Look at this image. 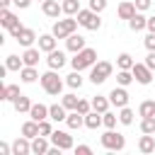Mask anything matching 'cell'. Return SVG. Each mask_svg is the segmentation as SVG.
<instances>
[{
	"mask_svg": "<svg viewBox=\"0 0 155 155\" xmlns=\"http://www.w3.org/2000/svg\"><path fill=\"white\" fill-rule=\"evenodd\" d=\"M48 138H51V143H53V145H58L61 150H70V148H75L73 136H70V133H65V131H53Z\"/></svg>",
	"mask_w": 155,
	"mask_h": 155,
	"instance_id": "obj_9",
	"label": "cell"
},
{
	"mask_svg": "<svg viewBox=\"0 0 155 155\" xmlns=\"http://www.w3.org/2000/svg\"><path fill=\"white\" fill-rule=\"evenodd\" d=\"M138 114H140V116H155V102H153V99H145V102H140V107H138Z\"/></svg>",
	"mask_w": 155,
	"mask_h": 155,
	"instance_id": "obj_36",
	"label": "cell"
},
{
	"mask_svg": "<svg viewBox=\"0 0 155 155\" xmlns=\"http://www.w3.org/2000/svg\"><path fill=\"white\" fill-rule=\"evenodd\" d=\"M41 10H44V15H46V17L58 19V15L63 12V5H61L58 0H44V2H41Z\"/></svg>",
	"mask_w": 155,
	"mask_h": 155,
	"instance_id": "obj_14",
	"label": "cell"
},
{
	"mask_svg": "<svg viewBox=\"0 0 155 155\" xmlns=\"http://www.w3.org/2000/svg\"><path fill=\"white\" fill-rule=\"evenodd\" d=\"M133 80H136V78H133V73H131V70H119V73H116V82H119V85H124V87H128Z\"/></svg>",
	"mask_w": 155,
	"mask_h": 155,
	"instance_id": "obj_37",
	"label": "cell"
},
{
	"mask_svg": "<svg viewBox=\"0 0 155 155\" xmlns=\"http://www.w3.org/2000/svg\"><path fill=\"white\" fill-rule=\"evenodd\" d=\"M10 2L12 0H0V7H10Z\"/></svg>",
	"mask_w": 155,
	"mask_h": 155,
	"instance_id": "obj_51",
	"label": "cell"
},
{
	"mask_svg": "<svg viewBox=\"0 0 155 155\" xmlns=\"http://www.w3.org/2000/svg\"><path fill=\"white\" fill-rule=\"evenodd\" d=\"M29 153H31V138L19 136V138L12 143V155H29Z\"/></svg>",
	"mask_w": 155,
	"mask_h": 155,
	"instance_id": "obj_13",
	"label": "cell"
},
{
	"mask_svg": "<svg viewBox=\"0 0 155 155\" xmlns=\"http://www.w3.org/2000/svg\"><path fill=\"white\" fill-rule=\"evenodd\" d=\"M65 124H68V128H80V126H85V114H80L78 109H73V111L68 114Z\"/></svg>",
	"mask_w": 155,
	"mask_h": 155,
	"instance_id": "obj_26",
	"label": "cell"
},
{
	"mask_svg": "<svg viewBox=\"0 0 155 155\" xmlns=\"http://www.w3.org/2000/svg\"><path fill=\"white\" fill-rule=\"evenodd\" d=\"M78 102H80V97H75L73 92H70V94H63V97H61V104H63V107H65L68 111L78 109Z\"/></svg>",
	"mask_w": 155,
	"mask_h": 155,
	"instance_id": "obj_35",
	"label": "cell"
},
{
	"mask_svg": "<svg viewBox=\"0 0 155 155\" xmlns=\"http://www.w3.org/2000/svg\"><path fill=\"white\" fill-rule=\"evenodd\" d=\"M10 34H12V39H15L19 46H24V48H29L34 41H39V39H36V34H34V29H29V27H22V24H19V27H15Z\"/></svg>",
	"mask_w": 155,
	"mask_h": 155,
	"instance_id": "obj_7",
	"label": "cell"
},
{
	"mask_svg": "<svg viewBox=\"0 0 155 155\" xmlns=\"http://www.w3.org/2000/svg\"><path fill=\"white\" fill-rule=\"evenodd\" d=\"M111 73H114V65H111L109 61H97V63L90 68V80H92L94 85H102Z\"/></svg>",
	"mask_w": 155,
	"mask_h": 155,
	"instance_id": "obj_4",
	"label": "cell"
},
{
	"mask_svg": "<svg viewBox=\"0 0 155 155\" xmlns=\"http://www.w3.org/2000/svg\"><path fill=\"white\" fill-rule=\"evenodd\" d=\"M133 116H136V114H133L128 107H121V111H119V121H121L124 126H131V124H133Z\"/></svg>",
	"mask_w": 155,
	"mask_h": 155,
	"instance_id": "obj_38",
	"label": "cell"
},
{
	"mask_svg": "<svg viewBox=\"0 0 155 155\" xmlns=\"http://www.w3.org/2000/svg\"><path fill=\"white\" fill-rule=\"evenodd\" d=\"M140 131L143 133H155V116H143L140 119Z\"/></svg>",
	"mask_w": 155,
	"mask_h": 155,
	"instance_id": "obj_39",
	"label": "cell"
},
{
	"mask_svg": "<svg viewBox=\"0 0 155 155\" xmlns=\"http://www.w3.org/2000/svg\"><path fill=\"white\" fill-rule=\"evenodd\" d=\"M131 73H133L136 82H140V85H150V82H153V70H150L145 63H136V65L131 68Z\"/></svg>",
	"mask_w": 155,
	"mask_h": 155,
	"instance_id": "obj_8",
	"label": "cell"
},
{
	"mask_svg": "<svg viewBox=\"0 0 155 155\" xmlns=\"http://www.w3.org/2000/svg\"><path fill=\"white\" fill-rule=\"evenodd\" d=\"M39 80H41V87H44V92H46V94H53V97H58V94H61V90H63V80L58 78V73H56L53 68H51L48 73H44Z\"/></svg>",
	"mask_w": 155,
	"mask_h": 155,
	"instance_id": "obj_2",
	"label": "cell"
},
{
	"mask_svg": "<svg viewBox=\"0 0 155 155\" xmlns=\"http://www.w3.org/2000/svg\"><path fill=\"white\" fill-rule=\"evenodd\" d=\"M94 63H97V51L90 48V46H85L82 51H78L75 58H70L73 70H85V68H92Z\"/></svg>",
	"mask_w": 155,
	"mask_h": 155,
	"instance_id": "obj_1",
	"label": "cell"
},
{
	"mask_svg": "<svg viewBox=\"0 0 155 155\" xmlns=\"http://www.w3.org/2000/svg\"><path fill=\"white\" fill-rule=\"evenodd\" d=\"M65 111H68V109H65L63 104H51V107H48V119H53V121H65V119H68Z\"/></svg>",
	"mask_w": 155,
	"mask_h": 155,
	"instance_id": "obj_25",
	"label": "cell"
},
{
	"mask_svg": "<svg viewBox=\"0 0 155 155\" xmlns=\"http://www.w3.org/2000/svg\"><path fill=\"white\" fill-rule=\"evenodd\" d=\"M90 10H94V12H104V10H107V0H90Z\"/></svg>",
	"mask_w": 155,
	"mask_h": 155,
	"instance_id": "obj_42",
	"label": "cell"
},
{
	"mask_svg": "<svg viewBox=\"0 0 155 155\" xmlns=\"http://www.w3.org/2000/svg\"><path fill=\"white\" fill-rule=\"evenodd\" d=\"M41 2H44V0H41Z\"/></svg>",
	"mask_w": 155,
	"mask_h": 155,
	"instance_id": "obj_52",
	"label": "cell"
},
{
	"mask_svg": "<svg viewBox=\"0 0 155 155\" xmlns=\"http://www.w3.org/2000/svg\"><path fill=\"white\" fill-rule=\"evenodd\" d=\"M133 65H136V61H133L131 53H119V56H116V68H119V70H131Z\"/></svg>",
	"mask_w": 155,
	"mask_h": 155,
	"instance_id": "obj_27",
	"label": "cell"
},
{
	"mask_svg": "<svg viewBox=\"0 0 155 155\" xmlns=\"http://www.w3.org/2000/svg\"><path fill=\"white\" fill-rule=\"evenodd\" d=\"M109 97H102V94H97V97H92V109L94 111H99V114H104V111H109Z\"/></svg>",
	"mask_w": 155,
	"mask_h": 155,
	"instance_id": "obj_30",
	"label": "cell"
},
{
	"mask_svg": "<svg viewBox=\"0 0 155 155\" xmlns=\"http://www.w3.org/2000/svg\"><path fill=\"white\" fill-rule=\"evenodd\" d=\"M65 46H68V51H73V53H78V51H82L85 48V36H80V34H70L68 39H65Z\"/></svg>",
	"mask_w": 155,
	"mask_h": 155,
	"instance_id": "obj_15",
	"label": "cell"
},
{
	"mask_svg": "<svg viewBox=\"0 0 155 155\" xmlns=\"http://www.w3.org/2000/svg\"><path fill=\"white\" fill-rule=\"evenodd\" d=\"M138 150L140 153H155V136L153 133H143L140 136V140H138Z\"/></svg>",
	"mask_w": 155,
	"mask_h": 155,
	"instance_id": "obj_17",
	"label": "cell"
},
{
	"mask_svg": "<svg viewBox=\"0 0 155 155\" xmlns=\"http://www.w3.org/2000/svg\"><path fill=\"white\" fill-rule=\"evenodd\" d=\"M0 24H2L7 31H12V29H15V27H19L22 22L17 19V15H15V12H10L7 7H2V10H0Z\"/></svg>",
	"mask_w": 155,
	"mask_h": 155,
	"instance_id": "obj_11",
	"label": "cell"
},
{
	"mask_svg": "<svg viewBox=\"0 0 155 155\" xmlns=\"http://www.w3.org/2000/svg\"><path fill=\"white\" fill-rule=\"evenodd\" d=\"M53 133V126L44 119V121H39V136H51Z\"/></svg>",
	"mask_w": 155,
	"mask_h": 155,
	"instance_id": "obj_41",
	"label": "cell"
},
{
	"mask_svg": "<svg viewBox=\"0 0 155 155\" xmlns=\"http://www.w3.org/2000/svg\"><path fill=\"white\" fill-rule=\"evenodd\" d=\"M10 153H12V145H7V143L2 140V143H0V155H10Z\"/></svg>",
	"mask_w": 155,
	"mask_h": 155,
	"instance_id": "obj_48",
	"label": "cell"
},
{
	"mask_svg": "<svg viewBox=\"0 0 155 155\" xmlns=\"http://www.w3.org/2000/svg\"><path fill=\"white\" fill-rule=\"evenodd\" d=\"M85 126H87V128H92V131H94V128H99V126H102V114H99V111H94V109H92L90 114H85Z\"/></svg>",
	"mask_w": 155,
	"mask_h": 155,
	"instance_id": "obj_31",
	"label": "cell"
},
{
	"mask_svg": "<svg viewBox=\"0 0 155 155\" xmlns=\"http://www.w3.org/2000/svg\"><path fill=\"white\" fill-rule=\"evenodd\" d=\"M128 27H131V31H140V29H145V27H148V17H145V15H140V12H136V15L128 19Z\"/></svg>",
	"mask_w": 155,
	"mask_h": 155,
	"instance_id": "obj_20",
	"label": "cell"
},
{
	"mask_svg": "<svg viewBox=\"0 0 155 155\" xmlns=\"http://www.w3.org/2000/svg\"><path fill=\"white\" fill-rule=\"evenodd\" d=\"M61 5H63V12L70 15V17H75L80 12V0H63Z\"/></svg>",
	"mask_w": 155,
	"mask_h": 155,
	"instance_id": "obj_34",
	"label": "cell"
},
{
	"mask_svg": "<svg viewBox=\"0 0 155 155\" xmlns=\"http://www.w3.org/2000/svg\"><path fill=\"white\" fill-rule=\"evenodd\" d=\"M46 63H48V68H53V70H61V68L65 65V53H63V51H58V48H53V51H48V56H46Z\"/></svg>",
	"mask_w": 155,
	"mask_h": 155,
	"instance_id": "obj_12",
	"label": "cell"
},
{
	"mask_svg": "<svg viewBox=\"0 0 155 155\" xmlns=\"http://www.w3.org/2000/svg\"><path fill=\"white\" fill-rule=\"evenodd\" d=\"M148 31H155V17H148V27H145Z\"/></svg>",
	"mask_w": 155,
	"mask_h": 155,
	"instance_id": "obj_50",
	"label": "cell"
},
{
	"mask_svg": "<svg viewBox=\"0 0 155 155\" xmlns=\"http://www.w3.org/2000/svg\"><path fill=\"white\" fill-rule=\"evenodd\" d=\"M78 24H80V22H78V19H73V17L68 15L65 19H56L51 31H53V36H56V39H68V36L78 29Z\"/></svg>",
	"mask_w": 155,
	"mask_h": 155,
	"instance_id": "obj_3",
	"label": "cell"
},
{
	"mask_svg": "<svg viewBox=\"0 0 155 155\" xmlns=\"http://www.w3.org/2000/svg\"><path fill=\"white\" fill-rule=\"evenodd\" d=\"M19 78H22V82H27V85H31L36 78H41L39 73H36V65H24L22 70H19Z\"/></svg>",
	"mask_w": 155,
	"mask_h": 155,
	"instance_id": "obj_23",
	"label": "cell"
},
{
	"mask_svg": "<svg viewBox=\"0 0 155 155\" xmlns=\"http://www.w3.org/2000/svg\"><path fill=\"white\" fill-rule=\"evenodd\" d=\"M12 107H15V111L17 114H29V109H31V102H29V97H24V94H19V97H15L12 99Z\"/></svg>",
	"mask_w": 155,
	"mask_h": 155,
	"instance_id": "obj_24",
	"label": "cell"
},
{
	"mask_svg": "<svg viewBox=\"0 0 155 155\" xmlns=\"http://www.w3.org/2000/svg\"><path fill=\"white\" fill-rule=\"evenodd\" d=\"M116 12H119V17H121V19H131L138 10H136V2H121Z\"/></svg>",
	"mask_w": 155,
	"mask_h": 155,
	"instance_id": "obj_29",
	"label": "cell"
},
{
	"mask_svg": "<svg viewBox=\"0 0 155 155\" xmlns=\"http://www.w3.org/2000/svg\"><path fill=\"white\" fill-rule=\"evenodd\" d=\"M133 2H136V10H138V12H145V10L153 5V0H133Z\"/></svg>",
	"mask_w": 155,
	"mask_h": 155,
	"instance_id": "obj_45",
	"label": "cell"
},
{
	"mask_svg": "<svg viewBox=\"0 0 155 155\" xmlns=\"http://www.w3.org/2000/svg\"><path fill=\"white\" fill-rule=\"evenodd\" d=\"M39 58H41V48H27L24 53H22V61H24V65H36L39 63Z\"/></svg>",
	"mask_w": 155,
	"mask_h": 155,
	"instance_id": "obj_22",
	"label": "cell"
},
{
	"mask_svg": "<svg viewBox=\"0 0 155 155\" xmlns=\"http://www.w3.org/2000/svg\"><path fill=\"white\" fill-rule=\"evenodd\" d=\"M22 92H19V85H2L0 87V99H5V102H12L15 97H19Z\"/></svg>",
	"mask_w": 155,
	"mask_h": 155,
	"instance_id": "obj_18",
	"label": "cell"
},
{
	"mask_svg": "<svg viewBox=\"0 0 155 155\" xmlns=\"http://www.w3.org/2000/svg\"><path fill=\"white\" fill-rule=\"evenodd\" d=\"M116 121H119V116H116V114H111V111H104V114H102V126L114 128V126H116Z\"/></svg>",
	"mask_w": 155,
	"mask_h": 155,
	"instance_id": "obj_40",
	"label": "cell"
},
{
	"mask_svg": "<svg viewBox=\"0 0 155 155\" xmlns=\"http://www.w3.org/2000/svg\"><path fill=\"white\" fill-rule=\"evenodd\" d=\"M5 65H7V70H22V68H24V61H22L19 56L10 53V56L5 58Z\"/></svg>",
	"mask_w": 155,
	"mask_h": 155,
	"instance_id": "obj_32",
	"label": "cell"
},
{
	"mask_svg": "<svg viewBox=\"0 0 155 155\" xmlns=\"http://www.w3.org/2000/svg\"><path fill=\"white\" fill-rule=\"evenodd\" d=\"M143 44H145L148 51H155V31H148V36L143 39Z\"/></svg>",
	"mask_w": 155,
	"mask_h": 155,
	"instance_id": "obj_44",
	"label": "cell"
},
{
	"mask_svg": "<svg viewBox=\"0 0 155 155\" xmlns=\"http://www.w3.org/2000/svg\"><path fill=\"white\" fill-rule=\"evenodd\" d=\"M75 155H92L90 145H75Z\"/></svg>",
	"mask_w": 155,
	"mask_h": 155,
	"instance_id": "obj_46",
	"label": "cell"
},
{
	"mask_svg": "<svg viewBox=\"0 0 155 155\" xmlns=\"http://www.w3.org/2000/svg\"><path fill=\"white\" fill-rule=\"evenodd\" d=\"M22 136H27V138H36V136H39V121H34V119L24 121V124H22Z\"/></svg>",
	"mask_w": 155,
	"mask_h": 155,
	"instance_id": "obj_28",
	"label": "cell"
},
{
	"mask_svg": "<svg viewBox=\"0 0 155 155\" xmlns=\"http://www.w3.org/2000/svg\"><path fill=\"white\" fill-rule=\"evenodd\" d=\"M48 140H46V136H36V138H31V153L34 155H46L48 153Z\"/></svg>",
	"mask_w": 155,
	"mask_h": 155,
	"instance_id": "obj_16",
	"label": "cell"
},
{
	"mask_svg": "<svg viewBox=\"0 0 155 155\" xmlns=\"http://www.w3.org/2000/svg\"><path fill=\"white\" fill-rule=\"evenodd\" d=\"M12 2H15V5L19 7V10H27V7L31 5V0H12Z\"/></svg>",
	"mask_w": 155,
	"mask_h": 155,
	"instance_id": "obj_49",
	"label": "cell"
},
{
	"mask_svg": "<svg viewBox=\"0 0 155 155\" xmlns=\"http://www.w3.org/2000/svg\"><path fill=\"white\" fill-rule=\"evenodd\" d=\"M39 48H41L44 53H48V51H53V48H56V36H53V31H51V34H41V36H39Z\"/></svg>",
	"mask_w": 155,
	"mask_h": 155,
	"instance_id": "obj_21",
	"label": "cell"
},
{
	"mask_svg": "<svg viewBox=\"0 0 155 155\" xmlns=\"http://www.w3.org/2000/svg\"><path fill=\"white\" fill-rule=\"evenodd\" d=\"M65 85L73 87V90H80V87H82V75H80V70H73V73L65 78Z\"/></svg>",
	"mask_w": 155,
	"mask_h": 155,
	"instance_id": "obj_33",
	"label": "cell"
},
{
	"mask_svg": "<svg viewBox=\"0 0 155 155\" xmlns=\"http://www.w3.org/2000/svg\"><path fill=\"white\" fill-rule=\"evenodd\" d=\"M109 102H111L116 109H121V107H128V92H126V87H124V85L114 87V90L109 92Z\"/></svg>",
	"mask_w": 155,
	"mask_h": 155,
	"instance_id": "obj_10",
	"label": "cell"
},
{
	"mask_svg": "<svg viewBox=\"0 0 155 155\" xmlns=\"http://www.w3.org/2000/svg\"><path fill=\"white\" fill-rule=\"evenodd\" d=\"M78 22H80V27H85V29H90V31H97L99 27H102V19H99V12H94V10H80L78 15Z\"/></svg>",
	"mask_w": 155,
	"mask_h": 155,
	"instance_id": "obj_5",
	"label": "cell"
},
{
	"mask_svg": "<svg viewBox=\"0 0 155 155\" xmlns=\"http://www.w3.org/2000/svg\"><path fill=\"white\" fill-rule=\"evenodd\" d=\"M145 65H148L150 70H155V51H148V56H145Z\"/></svg>",
	"mask_w": 155,
	"mask_h": 155,
	"instance_id": "obj_47",
	"label": "cell"
},
{
	"mask_svg": "<svg viewBox=\"0 0 155 155\" xmlns=\"http://www.w3.org/2000/svg\"><path fill=\"white\" fill-rule=\"evenodd\" d=\"M29 116L34 119V121H44V119H48V107L46 104H31V109H29Z\"/></svg>",
	"mask_w": 155,
	"mask_h": 155,
	"instance_id": "obj_19",
	"label": "cell"
},
{
	"mask_svg": "<svg viewBox=\"0 0 155 155\" xmlns=\"http://www.w3.org/2000/svg\"><path fill=\"white\" fill-rule=\"evenodd\" d=\"M99 140H102V145L107 150H124L126 148V138L119 131H114V128H107V133H102Z\"/></svg>",
	"mask_w": 155,
	"mask_h": 155,
	"instance_id": "obj_6",
	"label": "cell"
},
{
	"mask_svg": "<svg viewBox=\"0 0 155 155\" xmlns=\"http://www.w3.org/2000/svg\"><path fill=\"white\" fill-rule=\"evenodd\" d=\"M78 111H80V114H90V111H92V102L80 99V102H78Z\"/></svg>",
	"mask_w": 155,
	"mask_h": 155,
	"instance_id": "obj_43",
	"label": "cell"
}]
</instances>
